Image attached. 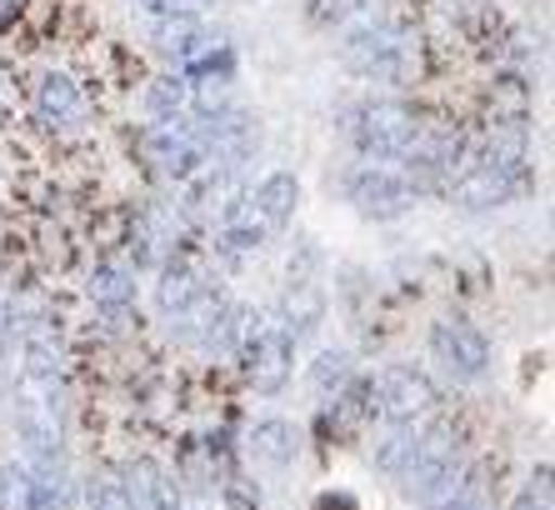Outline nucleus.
Here are the masks:
<instances>
[{"label": "nucleus", "mask_w": 555, "mask_h": 510, "mask_svg": "<svg viewBox=\"0 0 555 510\" xmlns=\"http://www.w3.org/2000/svg\"><path fill=\"white\" fill-rule=\"evenodd\" d=\"M421 115L405 101H365L361 111L350 115V141L361 145L371 161H401L421 136Z\"/></svg>", "instance_id": "1"}, {"label": "nucleus", "mask_w": 555, "mask_h": 510, "mask_svg": "<svg viewBox=\"0 0 555 510\" xmlns=\"http://www.w3.org/2000/svg\"><path fill=\"white\" fill-rule=\"evenodd\" d=\"M246 381L256 385V396H281L291 370H296V335L285 326H266L260 316L246 320Z\"/></svg>", "instance_id": "2"}, {"label": "nucleus", "mask_w": 555, "mask_h": 510, "mask_svg": "<svg viewBox=\"0 0 555 510\" xmlns=\"http://www.w3.org/2000/svg\"><path fill=\"white\" fill-rule=\"evenodd\" d=\"M371 400L390 425H415L440 406V391L421 366H386L371 385Z\"/></svg>", "instance_id": "3"}, {"label": "nucleus", "mask_w": 555, "mask_h": 510, "mask_svg": "<svg viewBox=\"0 0 555 510\" xmlns=\"http://www.w3.org/2000/svg\"><path fill=\"white\" fill-rule=\"evenodd\" d=\"M340 61L365 80H405L411 76V40L390 26H361L340 46Z\"/></svg>", "instance_id": "4"}, {"label": "nucleus", "mask_w": 555, "mask_h": 510, "mask_svg": "<svg viewBox=\"0 0 555 510\" xmlns=\"http://www.w3.org/2000/svg\"><path fill=\"white\" fill-rule=\"evenodd\" d=\"M451 466H461V435H455L451 421H436V425H426V431H415V446L401 466L405 496L421 500Z\"/></svg>", "instance_id": "5"}, {"label": "nucleus", "mask_w": 555, "mask_h": 510, "mask_svg": "<svg viewBox=\"0 0 555 510\" xmlns=\"http://www.w3.org/2000/svg\"><path fill=\"white\" fill-rule=\"evenodd\" d=\"M430 350H436V360L451 375H461V381H480L486 375V366H491V345H486V335L470 326V320H436V331H430Z\"/></svg>", "instance_id": "6"}, {"label": "nucleus", "mask_w": 555, "mask_h": 510, "mask_svg": "<svg viewBox=\"0 0 555 510\" xmlns=\"http://www.w3.org/2000/svg\"><path fill=\"white\" fill-rule=\"evenodd\" d=\"M346 191H350V205L371 220H396L415 205L411 180L396 176V170H380V166H361L356 176H350Z\"/></svg>", "instance_id": "7"}, {"label": "nucleus", "mask_w": 555, "mask_h": 510, "mask_svg": "<svg viewBox=\"0 0 555 510\" xmlns=\"http://www.w3.org/2000/svg\"><path fill=\"white\" fill-rule=\"evenodd\" d=\"M145 155H151V166L170 180L195 176V170L210 161L206 145H201V136H191V130L176 126V120H166V126H155L151 136H145Z\"/></svg>", "instance_id": "8"}, {"label": "nucleus", "mask_w": 555, "mask_h": 510, "mask_svg": "<svg viewBox=\"0 0 555 510\" xmlns=\"http://www.w3.org/2000/svg\"><path fill=\"white\" fill-rule=\"evenodd\" d=\"M516 186H520V170L480 161V166H470L465 176L451 180V201L465 205V211H495V205H505L516 195Z\"/></svg>", "instance_id": "9"}, {"label": "nucleus", "mask_w": 555, "mask_h": 510, "mask_svg": "<svg viewBox=\"0 0 555 510\" xmlns=\"http://www.w3.org/2000/svg\"><path fill=\"white\" fill-rule=\"evenodd\" d=\"M246 205L260 216V226H266V230H281L285 220L296 216V205H300V180L291 176V170H271V176L250 191Z\"/></svg>", "instance_id": "10"}, {"label": "nucleus", "mask_w": 555, "mask_h": 510, "mask_svg": "<svg viewBox=\"0 0 555 510\" xmlns=\"http://www.w3.org/2000/svg\"><path fill=\"white\" fill-rule=\"evenodd\" d=\"M176 320H181L185 341H220V335H231L235 310H231V301H225L220 291H201Z\"/></svg>", "instance_id": "11"}, {"label": "nucleus", "mask_w": 555, "mask_h": 510, "mask_svg": "<svg viewBox=\"0 0 555 510\" xmlns=\"http://www.w3.org/2000/svg\"><path fill=\"white\" fill-rule=\"evenodd\" d=\"M246 450H250V460H260V466L285 471V466L300 456V431L291 421H256L250 425Z\"/></svg>", "instance_id": "12"}, {"label": "nucleus", "mask_w": 555, "mask_h": 510, "mask_svg": "<svg viewBox=\"0 0 555 510\" xmlns=\"http://www.w3.org/2000/svg\"><path fill=\"white\" fill-rule=\"evenodd\" d=\"M130 500H135V510H185L181 506V490L166 481V471L155 466V460H135L130 466Z\"/></svg>", "instance_id": "13"}, {"label": "nucleus", "mask_w": 555, "mask_h": 510, "mask_svg": "<svg viewBox=\"0 0 555 510\" xmlns=\"http://www.w3.org/2000/svg\"><path fill=\"white\" fill-rule=\"evenodd\" d=\"M281 316H285V331H310V326H321V316H325V295H321V285H310V281L285 285V295H281Z\"/></svg>", "instance_id": "14"}, {"label": "nucleus", "mask_w": 555, "mask_h": 510, "mask_svg": "<svg viewBox=\"0 0 555 510\" xmlns=\"http://www.w3.org/2000/svg\"><path fill=\"white\" fill-rule=\"evenodd\" d=\"M201 291H206V285H201V276H195L191 266H181V260H176V266L160 270V285H155V306L166 310V316H181V310L191 306Z\"/></svg>", "instance_id": "15"}, {"label": "nucleus", "mask_w": 555, "mask_h": 510, "mask_svg": "<svg viewBox=\"0 0 555 510\" xmlns=\"http://www.w3.org/2000/svg\"><path fill=\"white\" fill-rule=\"evenodd\" d=\"M36 101H40V115H46V120H55V126L80 115V90H76V80L61 76V71H51V76L40 80Z\"/></svg>", "instance_id": "16"}, {"label": "nucleus", "mask_w": 555, "mask_h": 510, "mask_svg": "<svg viewBox=\"0 0 555 510\" xmlns=\"http://www.w3.org/2000/svg\"><path fill=\"white\" fill-rule=\"evenodd\" d=\"M26 375L36 385L61 381V345H55L46 331H30V341H26Z\"/></svg>", "instance_id": "17"}, {"label": "nucleus", "mask_w": 555, "mask_h": 510, "mask_svg": "<svg viewBox=\"0 0 555 510\" xmlns=\"http://www.w3.org/2000/svg\"><path fill=\"white\" fill-rule=\"evenodd\" d=\"M91 295H95V306H126L130 295H135V281H130V270L126 266H95L91 270Z\"/></svg>", "instance_id": "18"}, {"label": "nucleus", "mask_w": 555, "mask_h": 510, "mask_svg": "<svg viewBox=\"0 0 555 510\" xmlns=\"http://www.w3.org/2000/svg\"><path fill=\"white\" fill-rule=\"evenodd\" d=\"M346 381H350V356L346 350H321L315 366H310V385H315V391H340Z\"/></svg>", "instance_id": "19"}, {"label": "nucleus", "mask_w": 555, "mask_h": 510, "mask_svg": "<svg viewBox=\"0 0 555 510\" xmlns=\"http://www.w3.org/2000/svg\"><path fill=\"white\" fill-rule=\"evenodd\" d=\"M430 510H491V496H486V481H480L476 471H465V481L455 485L451 496L440 500V506H430Z\"/></svg>", "instance_id": "20"}, {"label": "nucleus", "mask_w": 555, "mask_h": 510, "mask_svg": "<svg viewBox=\"0 0 555 510\" xmlns=\"http://www.w3.org/2000/svg\"><path fill=\"white\" fill-rule=\"evenodd\" d=\"M411 446H415V425H396V431L380 441V450H375V466H380V471H396V475H401Z\"/></svg>", "instance_id": "21"}, {"label": "nucleus", "mask_w": 555, "mask_h": 510, "mask_svg": "<svg viewBox=\"0 0 555 510\" xmlns=\"http://www.w3.org/2000/svg\"><path fill=\"white\" fill-rule=\"evenodd\" d=\"M511 510H555V490H551V466H541V471L530 475V485L516 496V506Z\"/></svg>", "instance_id": "22"}, {"label": "nucleus", "mask_w": 555, "mask_h": 510, "mask_svg": "<svg viewBox=\"0 0 555 510\" xmlns=\"http://www.w3.org/2000/svg\"><path fill=\"white\" fill-rule=\"evenodd\" d=\"M91 510H135V500H130V490L120 481L95 475V481H91Z\"/></svg>", "instance_id": "23"}, {"label": "nucleus", "mask_w": 555, "mask_h": 510, "mask_svg": "<svg viewBox=\"0 0 555 510\" xmlns=\"http://www.w3.org/2000/svg\"><path fill=\"white\" fill-rule=\"evenodd\" d=\"M185 105V80H155L151 86V111L155 115H176Z\"/></svg>", "instance_id": "24"}, {"label": "nucleus", "mask_w": 555, "mask_h": 510, "mask_svg": "<svg viewBox=\"0 0 555 510\" xmlns=\"http://www.w3.org/2000/svg\"><path fill=\"white\" fill-rule=\"evenodd\" d=\"M365 0H310V21H321V26H331V21H346L350 11H361Z\"/></svg>", "instance_id": "25"}, {"label": "nucleus", "mask_w": 555, "mask_h": 510, "mask_svg": "<svg viewBox=\"0 0 555 510\" xmlns=\"http://www.w3.org/2000/svg\"><path fill=\"white\" fill-rule=\"evenodd\" d=\"M201 0H145V11L160 15V21H176V15H195Z\"/></svg>", "instance_id": "26"}, {"label": "nucleus", "mask_w": 555, "mask_h": 510, "mask_svg": "<svg viewBox=\"0 0 555 510\" xmlns=\"http://www.w3.org/2000/svg\"><path fill=\"white\" fill-rule=\"evenodd\" d=\"M11 301H5V295H0V356H5V345H11Z\"/></svg>", "instance_id": "27"}]
</instances>
